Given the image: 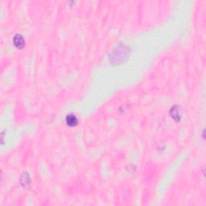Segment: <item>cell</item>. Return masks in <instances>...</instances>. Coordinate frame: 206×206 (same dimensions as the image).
<instances>
[{"instance_id":"3957f363","label":"cell","mask_w":206,"mask_h":206,"mask_svg":"<svg viewBox=\"0 0 206 206\" xmlns=\"http://www.w3.org/2000/svg\"><path fill=\"white\" fill-rule=\"evenodd\" d=\"M171 115L173 118H175V120L178 121L180 118V114L179 112V109H177V106H174L171 110Z\"/></svg>"},{"instance_id":"7a4b0ae2","label":"cell","mask_w":206,"mask_h":206,"mask_svg":"<svg viewBox=\"0 0 206 206\" xmlns=\"http://www.w3.org/2000/svg\"><path fill=\"white\" fill-rule=\"evenodd\" d=\"M66 121L68 125L70 126H76V125L78 124V119H77V118L74 116V115H73V114L68 115Z\"/></svg>"},{"instance_id":"6da1fadb","label":"cell","mask_w":206,"mask_h":206,"mask_svg":"<svg viewBox=\"0 0 206 206\" xmlns=\"http://www.w3.org/2000/svg\"><path fill=\"white\" fill-rule=\"evenodd\" d=\"M14 44L17 48H21L24 46V39L22 37L21 35H16L15 37H14Z\"/></svg>"}]
</instances>
